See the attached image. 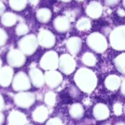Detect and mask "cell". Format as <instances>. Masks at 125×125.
<instances>
[{
	"mask_svg": "<svg viewBox=\"0 0 125 125\" xmlns=\"http://www.w3.org/2000/svg\"><path fill=\"white\" fill-rule=\"evenodd\" d=\"M124 111H125V106H124Z\"/></svg>",
	"mask_w": 125,
	"mask_h": 125,
	"instance_id": "obj_42",
	"label": "cell"
},
{
	"mask_svg": "<svg viewBox=\"0 0 125 125\" xmlns=\"http://www.w3.org/2000/svg\"><path fill=\"white\" fill-rule=\"evenodd\" d=\"M38 44L45 48H50L55 44V37L50 31L43 29L38 34Z\"/></svg>",
	"mask_w": 125,
	"mask_h": 125,
	"instance_id": "obj_10",
	"label": "cell"
},
{
	"mask_svg": "<svg viewBox=\"0 0 125 125\" xmlns=\"http://www.w3.org/2000/svg\"><path fill=\"white\" fill-rule=\"evenodd\" d=\"M7 40V34L4 29L0 28V47L4 46Z\"/></svg>",
	"mask_w": 125,
	"mask_h": 125,
	"instance_id": "obj_30",
	"label": "cell"
},
{
	"mask_svg": "<svg viewBox=\"0 0 125 125\" xmlns=\"http://www.w3.org/2000/svg\"><path fill=\"white\" fill-rule=\"evenodd\" d=\"M8 122L9 125H25L26 123V118L23 113L13 111L9 116Z\"/></svg>",
	"mask_w": 125,
	"mask_h": 125,
	"instance_id": "obj_16",
	"label": "cell"
},
{
	"mask_svg": "<svg viewBox=\"0 0 125 125\" xmlns=\"http://www.w3.org/2000/svg\"><path fill=\"white\" fill-rule=\"evenodd\" d=\"M69 114L72 118L75 119H79L83 117L84 109L80 104H74L70 108Z\"/></svg>",
	"mask_w": 125,
	"mask_h": 125,
	"instance_id": "obj_21",
	"label": "cell"
},
{
	"mask_svg": "<svg viewBox=\"0 0 125 125\" xmlns=\"http://www.w3.org/2000/svg\"><path fill=\"white\" fill-rule=\"evenodd\" d=\"M113 110L115 115H120L121 114V112H122V106H121V105L120 104H116L114 106Z\"/></svg>",
	"mask_w": 125,
	"mask_h": 125,
	"instance_id": "obj_32",
	"label": "cell"
},
{
	"mask_svg": "<svg viewBox=\"0 0 125 125\" xmlns=\"http://www.w3.org/2000/svg\"><path fill=\"white\" fill-rule=\"evenodd\" d=\"M118 2V0H106L105 2L106 4L109 5V6H113V5L116 4Z\"/></svg>",
	"mask_w": 125,
	"mask_h": 125,
	"instance_id": "obj_33",
	"label": "cell"
},
{
	"mask_svg": "<svg viewBox=\"0 0 125 125\" xmlns=\"http://www.w3.org/2000/svg\"><path fill=\"white\" fill-rule=\"evenodd\" d=\"M49 115L48 110L45 106H40L33 112V118L36 122L42 123L46 120Z\"/></svg>",
	"mask_w": 125,
	"mask_h": 125,
	"instance_id": "obj_19",
	"label": "cell"
},
{
	"mask_svg": "<svg viewBox=\"0 0 125 125\" xmlns=\"http://www.w3.org/2000/svg\"><path fill=\"white\" fill-rule=\"evenodd\" d=\"M29 31L28 27L24 23H20L15 29L16 34L18 35H23L26 34Z\"/></svg>",
	"mask_w": 125,
	"mask_h": 125,
	"instance_id": "obj_29",
	"label": "cell"
},
{
	"mask_svg": "<svg viewBox=\"0 0 125 125\" xmlns=\"http://www.w3.org/2000/svg\"><path fill=\"white\" fill-rule=\"evenodd\" d=\"M114 62L116 69L125 75V53H123L117 56Z\"/></svg>",
	"mask_w": 125,
	"mask_h": 125,
	"instance_id": "obj_24",
	"label": "cell"
},
{
	"mask_svg": "<svg viewBox=\"0 0 125 125\" xmlns=\"http://www.w3.org/2000/svg\"><path fill=\"white\" fill-rule=\"evenodd\" d=\"M123 5L125 7V0H123Z\"/></svg>",
	"mask_w": 125,
	"mask_h": 125,
	"instance_id": "obj_41",
	"label": "cell"
},
{
	"mask_svg": "<svg viewBox=\"0 0 125 125\" xmlns=\"http://www.w3.org/2000/svg\"><path fill=\"white\" fill-rule=\"evenodd\" d=\"M5 10V6L2 2L0 1V16L3 15L4 12Z\"/></svg>",
	"mask_w": 125,
	"mask_h": 125,
	"instance_id": "obj_34",
	"label": "cell"
},
{
	"mask_svg": "<svg viewBox=\"0 0 125 125\" xmlns=\"http://www.w3.org/2000/svg\"><path fill=\"white\" fill-rule=\"evenodd\" d=\"M88 46L98 53H102L107 48V42L105 37L99 32H93L87 39Z\"/></svg>",
	"mask_w": 125,
	"mask_h": 125,
	"instance_id": "obj_2",
	"label": "cell"
},
{
	"mask_svg": "<svg viewBox=\"0 0 125 125\" xmlns=\"http://www.w3.org/2000/svg\"><path fill=\"white\" fill-rule=\"evenodd\" d=\"M17 20V17L13 13L7 12L2 15L1 18V22L2 24L6 26H12L14 25Z\"/></svg>",
	"mask_w": 125,
	"mask_h": 125,
	"instance_id": "obj_23",
	"label": "cell"
},
{
	"mask_svg": "<svg viewBox=\"0 0 125 125\" xmlns=\"http://www.w3.org/2000/svg\"></svg>",
	"mask_w": 125,
	"mask_h": 125,
	"instance_id": "obj_43",
	"label": "cell"
},
{
	"mask_svg": "<svg viewBox=\"0 0 125 125\" xmlns=\"http://www.w3.org/2000/svg\"><path fill=\"white\" fill-rule=\"evenodd\" d=\"M44 101L47 106L52 107L55 105L56 101V95L53 92H49L45 94Z\"/></svg>",
	"mask_w": 125,
	"mask_h": 125,
	"instance_id": "obj_28",
	"label": "cell"
},
{
	"mask_svg": "<svg viewBox=\"0 0 125 125\" xmlns=\"http://www.w3.org/2000/svg\"><path fill=\"white\" fill-rule=\"evenodd\" d=\"M76 26L80 31L88 30L91 27L90 21L87 18H82L78 21Z\"/></svg>",
	"mask_w": 125,
	"mask_h": 125,
	"instance_id": "obj_27",
	"label": "cell"
},
{
	"mask_svg": "<svg viewBox=\"0 0 125 125\" xmlns=\"http://www.w3.org/2000/svg\"><path fill=\"white\" fill-rule=\"evenodd\" d=\"M74 81L81 90L89 93L94 90L97 85V77L91 70L82 68L78 70L74 76Z\"/></svg>",
	"mask_w": 125,
	"mask_h": 125,
	"instance_id": "obj_1",
	"label": "cell"
},
{
	"mask_svg": "<svg viewBox=\"0 0 125 125\" xmlns=\"http://www.w3.org/2000/svg\"><path fill=\"white\" fill-rule=\"evenodd\" d=\"M121 84L120 79L116 75H110L105 79V85L110 90H115L118 89Z\"/></svg>",
	"mask_w": 125,
	"mask_h": 125,
	"instance_id": "obj_20",
	"label": "cell"
},
{
	"mask_svg": "<svg viewBox=\"0 0 125 125\" xmlns=\"http://www.w3.org/2000/svg\"><path fill=\"white\" fill-rule=\"evenodd\" d=\"M110 42L115 50H125V26H121L113 29L110 35Z\"/></svg>",
	"mask_w": 125,
	"mask_h": 125,
	"instance_id": "obj_4",
	"label": "cell"
},
{
	"mask_svg": "<svg viewBox=\"0 0 125 125\" xmlns=\"http://www.w3.org/2000/svg\"><path fill=\"white\" fill-rule=\"evenodd\" d=\"M13 71L10 67H4L0 68V85L3 87L9 86L12 81Z\"/></svg>",
	"mask_w": 125,
	"mask_h": 125,
	"instance_id": "obj_13",
	"label": "cell"
},
{
	"mask_svg": "<svg viewBox=\"0 0 125 125\" xmlns=\"http://www.w3.org/2000/svg\"><path fill=\"white\" fill-rule=\"evenodd\" d=\"M102 7L96 2H92L87 8V13L89 17L92 18H98L101 15Z\"/></svg>",
	"mask_w": 125,
	"mask_h": 125,
	"instance_id": "obj_18",
	"label": "cell"
},
{
	"mask_svg": "<svg viewBox=\"0 0 125 125\" xmlns=\"http://www.w3.org/2000/svg\"><path fill=\"white\" fill-rule=\"evenodd\" d=\"M12 88L17 92H24L31 87V81L29 77L23 72L15 74L12 79Z\"/></svg>",
	"mask_w": 125,
	"mask_h": 125,
	"instance_id": "obj_6",
	"label": "cell"
},
{
	"mask_svg": "<svg viewBox=\"0 0 125 125\" xmlns=\"http://www.w3.org/2000/svg\"><path fill=\"white\" fill-rule=\"evenodd\" d=\"M35 101V96L31 92H20L14 96L15 104L22 108H28L31 107Z\"/></svg>",
	"mask_w": 125,
	"mask_h": 125,
	"instance_id": "obj_7",
	"label": "cell"
},
{
	"mask_svg": "<svg viewBox=\"0 0 125 125\" xmlns=\"http://www.w3.org/2000/svg\"><path fill=\"white\" fill-rule=\"evenodd\" d=\"M46 125H63L62 122L58 118H53L49 120Z\"/></svg>",
	"mask_w": 125,
	"mask_h": 125,
	"instance_id": "obj_31",
	"label": "cell"
},
{
	"mask_svg": "<svg viewBox=\"0 0 125 125\" xmlns=\"http://www.w3.org/2000/svg\"><path fill=\"white\" fill-rule=\"evenodd\" d=\"M82 45V40L79 37H72L67 40L66 42V48L67 51L71 54L75 55L80 51Z\"/></svg>",
	"mask_w": 125,
	"mask_h": 125,
	"instance_id": "obj_15",
	"label": "cell"
},
{
	"mask_svg": "<svg viewBox=\"0 0 125 125\" xmlns=\"http://www.w3.org/2000/svg\"><path fill=\"white\" fill-rule=\"evenodd\" d=\"M9 4L12 9L17 11L23 10L26 4V0H10Z\"/></svg>",
	"mask_w": 125,
	"mask_h": 125,
	"instance_id": "obj_26",
	"label": "cell"
},
{
	"mask_svg": "<svg viewBox=\"0 0 125 125\" xmlns=\"http://www.w3.org/2000/svg\"><path fill=\"white\" fill-rule=\"evenodd\" d=\"M53 26L59 32H65L70 28V20L65 16H59L54 20Z\"/></svg>",
	"mask_w": 125,
	"mask_h": 125,
	"instance_id": "obj_14",
	"label": "cell"
},
{
	"mask_svg": "<svg viewBox=\"0 0 125 125\" xmlns=\"http://www.w3.org/2000/svg\"><path fill=\"white\" fill-rule=\"evenodd\" d=\"M125 125V124H124V123H118L117 125Z\"/></svg>",
	"mask_w": 125,
	"mask_h": 125,
	"instance_id": "obj_40",
	"label": "cell"
},
{
	"mask_svg": "<svg viewBox=\"0 0 125 125\" xmlns=\"http://www.w3.org/2000/svg\"><path fill=\"white\" fill-rule=\"evenodd\" d=\"M51 12L48 9H40L37 11L36 17L39 21L42 23H46L49 21L51 18Z\"/></svg>",
	"mask_w": 125,
	"mask_h": 125,
	"instance_id": "obj_22",
	"label": "cell"
},
{
	"mask_svg": "<svg viewBox=\"0 0 125 125\" xmlns=\"http://www.w3.org/2000/svg\"><path fill=\"white\" fill-rule=\"evenodd\" d=\"M4 119V115L1 113H0V125L2 124V123L3 122Z\"/></svg>",
	"mask_w": 125,
	"mask_h": 125,
	"instance_id": "obj_38",
	"label": "cell"
},
{
	"mask_svg": "<svg viewBox=\"0 0 125 125\" xmlns=\"http://www.w3.org/2000/svg\"><path fill=\"white\" fill-rule=\"evenodd\" d=\"M38 46V39L33 34L23 37L18 42V47L25 55L30 56L34 53Z\"/></svg>",
	"mask_w": 125,
	"mask_h": 125,
	"instance_id": "obj_3",
	"label": "cell"
},
{
	"mask_svg": "<svg viewBox=\"0 0 125 125\" xmlns=\"http://www.w3.org/2000/svg\"><path fill=\"white\" fill-rule=\"evenodd\" d=\"M29 79L34 87L40 88L45 83V78L41 70L37 68H33L29 72Z\"/></svg>",
	"mask_w": 125,
	"mask_h": 125,
	"instance_id": "obj_12",
	"label": "cell"
},
{
	"mask_svg": "<svg viewBox=\"0 0 125 125\" xmlns=\"http://www.w3.org/2000/svg\"><path fill=\"white\" fill-rule=\"evenodd\" d=\"M76 63L73 57L69 54H64L59 58L58 67L63 73L71 74L75 69Z\"/></svg>",
	"mask_w": 125,
	"mask_h": 125,
	"instance_id": "obj_8",
	"label": "cell"
},
{
	"mask_svg": "<svg viewBox=\"0 0 125 125\" xmlns=\"http://www.w3.org/2000/svg\"><path fill=\"white\" fill-rule=\"evenodd\" d=\"M1 66H2V61H1V59H0V68H1Z\"/></svg>",
	"mask_w": 125,
	"mask_h": 125,
	"instance_id": "obj_39",
	"label": "cell"
},
{
	"mask_svg": "<svg viewBox=\"0 0 125 125\" xmlns=\"http://www.w3.org/2000/svg\"><path fill=\"white\" fill-rule=\"evenodd\" d=\"M82 62L84 63L85 65L92 67L96 64V59L94 55L91 52H86L83 54V57L82 58Z\"/></svg>",
	"mask_w": 125,
	"mask_h": 125,
	"instance_id": "obj_25",
	"label": "cell"
},
{
	"mask_svg": "<svg viewBox=\"0 0 125 125\" xmlns=\"http://www.w3.org/2000/svg\"><path fill=\"white\" fill-rule=\"evenodd\" d=\"M118 13L120 16H125V11L123 9H119L118 10Z\"/></svg>",
	"mask_w": 125,
	"mask_h": 125,
	"instance_id": "obj_37",
	"label": "cell"
},
{
	"mask_svg": "<svg viewBox=\"0 0 125 125\" xmlns=\"http://www.w3.org/2000/svg\"><path fill=\"white\" fill-rule=\"evenodd\" d=\"M121 91L123 95L125 96V79L123 81L122 83H121Z\"/></svg>",
	"mask_w": 125,
	"mask_h": 125,
	"instance_id": "obj_35",
	"label": "cell"
},
{
	"mask_svg": "<svg viewBox=\"0 0 125 125\" xmlns=\"http://www.w3.org/2000/svg\"><path fill=\"white\" fill-rule=\"evenodd\" d=\"M93 115L98 120L106 119L109 115V108L104 104H98L93 108Z\"/></svg>",
	"mask_w": 125,
	"mask_h": 125,
	"instance_id": "obj_17",
	"label": "cell"
},
{
	"mask_svg": "<svg viewBox=\"0 0 125 125\" xmlns=\"http://www.w3.org/2000/svg\"><path fill=\"white\" fill-rule=\"evenodd\" d=\"M59 57L55 51L47 52L42 57L40 66L45 70H55L58 67Z\"/></svg>",
	"mask_w": 125,
	"mask_h": 125,
	"instance_id": "obj_5",
	"label": "cell"
},
{
	"mask_svg": "<svg viewBox=\"0 0 125 125\" xmlns=\"http://www.w3.org/2000/svg\"><path fill=\"white\" fill-rule=\"evenodd\" d=\"M4 106V102L3 98H2V95L0 94V111L3 109Z\"/></svg>",
	"mask_w": 125,
	"mask_h": 125,
	"instance_id": "obj_36",
	"label": "cell"
},
{
	"mask_svg": "<svg viewBox=\"0 0 125 125\" xmlns=\"http://www.w3.org/2000/svg\"><path fill=\"white\" fill-rule=\"evenodd\" d=\"M45 83L50 89H55L62 83V76L55 70H49L44 74Z\"/></svg>",
	"mask_w": 125,
	"mask_h": 125,
	"instance_id": "obj_11",
	"label": "cell"
},
{
	"mask_svg": "<svg viewBox=\"0 0 125 125\" xmlns=\"http://www.w3.org/2000/svg\"><path fill=\"white\" fill-rule=\"evenodd\" d=\"M7 61L11 67L18 68L25 64L26 58L25 54L20 50L13 49L7 53Z\"/></svg>",
	"mask_w": 125,
	"mask_h": 125,
	"instance_id": "obj_9",
	"label": "cell"
}]
</instances>
